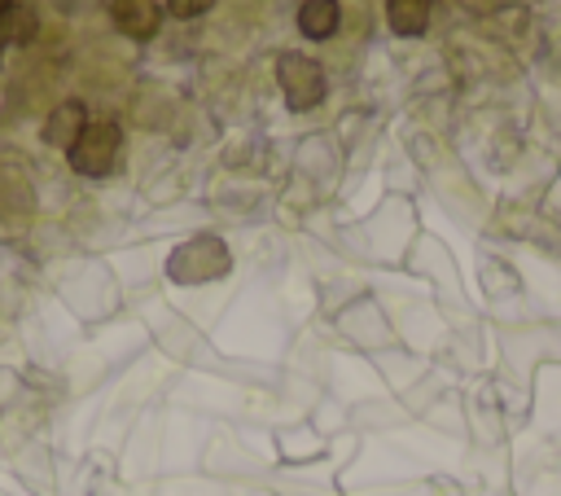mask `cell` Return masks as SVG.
Returning a JSON list of instances; mask_svg holds the SVG:
<instances>
[{
    "instance_id": "6da1fadb",
    "label": "cell",
    "mask_w": 561,
    "mask_h": 496,
    "mask_svg": "<svg viewBox=\"0 0 561 496\" xmlns=\"http://www.w3.org/2000/svg\"><path fill=\"white\" fill-rule=\"evenodd\" d=\"M228 268H232V255H228V246H224L219 237H210V233L180 241V246L171 250V259H167V277H171L175 285H206V281H219Z\"/></svg>"
},
{
    "instance_id": "7a4b0ae2",
    "label": "cell",
    "mask_w": 561,
    "mask_h": 496,
    "mask_svg": "<svg viewBox=\"0 0 561 496\" xmlns=\"http://www.w3.org/2000/svg\"><path fill=\"white\" fill-rule=\"evenodd\" d=\"M276 83H280L285 105L298 110V114L302 110H316L324 101V92H329L324 66L316 57H307V53H280L276 57Z\"/></svg>"
},
{
    "instance_id": "3957f363",
    "label": "cell",
    "mask_w": 561,
    "mask_h": 496,
    "mask_svg": "<svg viewBox=\"0 0 561 496\" xmlns=\"http://www.w3.org/2000/svg\"><path fill=\"white\" fill-rule=\"evenodd\" d=\"M118 149H123V132H118V123H110V119H88V127L79 132V140L70 145V167L79 171V176H110L114 171V162H118Z\"/></svg>"
},
{
    "instance_id": "277c9868",
    "label": "cell",
    "mask_w": 561,
    "mask_h": 496,
    "mask_svg": "<svg viewBox=\"0 0 561 496\" xmlns=\"http://www.w3.org/2000/svg\"><path fill=\"white\" fill-rule=\"evenodd\" d=\"M88 127V110H83V101H57L53 110H48V119H44V145H53V149H66L70 154V145L79 140V132Z\"/></svg>"
},
{
    "instance_id": "5b68a950",
    "label": "cell",
    "mask_w": 561,
    "mask_h": 496,
    "mask_svg": "<svg viewBox=\"0 0 561 496\" xmlns=\"http://www.w3.org/2000/svg\"><path fill=\"white\" fill-rule=\"evenodd\" d=\"M110 22L127 35V40H149L162 22V4L158 0H114L110 4Z\"/></svg>"
},
{
    "instance_id": "8992f818",
    "label": "cell",
    "mask_w": 561,
    "mask_h": 496,
    "mask_svg": "<svg viewBox=\"0 0 561 496\" xmlns=\"http://www.w3.org/2000/svg\"><path fill=\"white\" fill-rule=\"evenodd\" d=\"M337 22H342L337 0H302L298 4V31L307 40H329L337 31Z\"/></svg>"
},
{
    "instance_id": "52a82bcc",
    "label": "cell",
    "mask_w": 561,
    "mask_h": 496,
    "mask_svg": "<svg viewBox=\"0 0 561 496\" xmlns=\"http://www.w3.org/2000/svg\"><path fill=\"white\" fill-rule=\"evenodd\" d=\"M434 0H386V22L394 35H421L430 26Z\"/></svg>"
},
{
    "instance_id": "ba28073f",
    "label": "cell",
    "mask_w": 561,
    "mask_h": 496,
    "mask_svg": "<svg viewBox=\"0 0 561 496\" xmlns=\"http://www.w3.org/2000/svg\"><path fill=\"white\" fill-rule=\"evenodd\" d=\"M39 35V18H35V9H26V4H9L4 13H0V48H18V44H31Z\"/></svg>"
},
{
    "instance_id": "9c48e42d",
    "label": "cell",
    "mask_w": 561,
    "mask_h": 496,
    "mask_svg": "<svg viewBox=\"0 0 561 496\" xmlns=\"http://www.w3.org/2000/svg\"><path fill=\"white\" fill-rule=\"evenodd\" d=\"M210 4H219V0H167V13L180 18V22H188V18L210 13Z\"/></svg>"
},
{
    "instance_id": "30bf717a",
    "label": "cell",
    "mask_w": 561,
    "mask_h": 496,
    "mask_svg": "<svg viewBox=\"0 0 561 496\" xmlns=\"http://www.w3.org/2000/svg\"><path fill=\"white\" fill-rule=\"evenodd\" d=\"M9 4H13V0H0V13H4V9H9Z\"/></svg>"
},
{
    "instance_id": "8fae6325",
    "label": "cell",
    "mask_w": 561,
    "mask_h": 496,
    "mask_svg": "<svg viewBox=\"0 0 561 496\" xmlns=\"http://www.w3.org/2000/svg\"><path fill=\"white\" fill-rule=\"evenodd\" d=\"M0 61H4V48H0Z\"/></svg>"
}]
</instances>
